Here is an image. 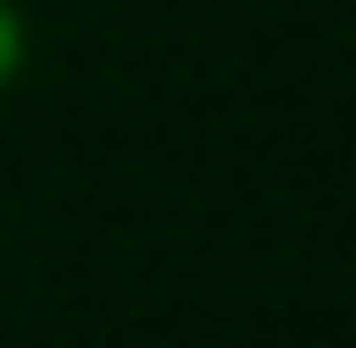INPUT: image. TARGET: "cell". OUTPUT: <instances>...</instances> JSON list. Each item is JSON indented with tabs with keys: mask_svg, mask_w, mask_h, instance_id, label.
Masks as SVG:
<instances>
[{
	"mask_svg": "<svg viewBox=\"0 0 356 348\" xmlns=\"http://www.w3.org/2000/svg\"><path fill=\"white\" fill-rule=\"evenodd\" d=\"M8 61H15V31H8V15H0V76H8Z\"/></svg>",
	"mask_w": 356,
	"mask_h": 348,
	"instance_id": "cell-1",
	"label": "cell"
}]
</instances>
